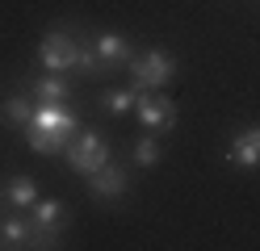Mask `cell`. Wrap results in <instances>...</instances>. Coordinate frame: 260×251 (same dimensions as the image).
<instances>
[{"instance_id":"1","label":"cell","mask_w":260,"mask_h":251,"mask_svg":"<svg viewBox=\"0 0 260 251\" xmlns=\"http://www.w3.org/2000/svg\"><path fill=\"white\" fill-rule=\"evenodd\" d=\"M80 134V117L76 109H63V100H46V105H34V117L25 126L29 151L38 155H63V147Z\"/></svg>"},{"instance_id":"2","label":"cell","mask_w":260,"mask_h":251,"mask_svg":"<svg viewBox=\"0 0 260 251\" xmlns=\"http://www.w3.org/2000/svg\"><path fill=\"white\" fill-rule=\"evenodd\" d=\"M25 222H29V247L51 251V247H59V234L68 226V209H63V201H55V197H38L34 205H29Z\"/></svg>"},{"instance_id":"3","label":"cell","mask_w":260,"mask_h":251,"mask_svg":"<svg viewBox=\"0 0 260 251\" xmlns=\"http://www.w3.org/2000/svg\"><path fill=\"white\" fill-rule=\"evenodd\" d=\"M63 159H68V167L72 172H96V167H105L109 159H113V151H109V138L101 130H80L76 138L63 147Z\"/></svg>"},{"instance_id":"4","label":"cell","mask_w":260,"mask_h":251,"mask_svg":"<svg viewBox=\"0 0 260 251\" xmlns=\"http://www.w3.org/2000/svg\"><path fill=\"white\" fill-rule=\"evenodd\" d=\"M172 76H176V59L168 50H147V55L130 59V88H139V92L164 88V84H172Z\"/></svg>"},{"instance_id":"5","label":"cell","mask_w":260,"mask_h":251,"mask_svg":"<svg viewBox=\"0 0 260 251\" xmlns=\"http://www.w3.org/2000/svg\"><path fill=\"white\" fill-rule=\"evenodd\" d=\"M38 59L46 71H76V59H80V38L72 29H51V33H42V42H38Z\"/></svg>"},{"instance_id":"6","label":"cell","mask_w":260,"mask_h":251,"mask_svg":"<svg viewBox=\"0 0 260 251\" xmlns=\"http://www.w3.org/2000/svg\"><path fill=\"white\" fill-rule=\"evenodd\" d=\"M92 42V55H96V76H109V71H122V67H130V59H135V42L126 38V33H88Z\"/></svg>"},{"instance_id":"7","label":"cell","mask_w":260,"mask_h":251,"mask_svg":"<svg viewBox=\"0 0 260 251\" xmlns=\"http://www.w3.org/2000/svg\"><path fill=\"white\" fill-rule=\"evenodd\" d=\"M135 113H139V122L147 130H172L176 126V105L168 96H159V92H139Z\"/></svg>"},{"instance_id":"8","label":"cell","mask_w":260,"mask_h":251,"mask_svg":"<svg viewBox=\"0 0 260 251\" xmlns=\"http://www.w3.org/2000/svg\"><path fill=\"white\" fill-rule=\"evenodd\" d=\"M126 184H130V176H126L113 159H109L105 167H96V172H88V193L101 197V201H118V197L126 193Z\"/></svg>"},{"instance_id":"9","label":"cell","mask_w":260,"mask_h":251,"mask_svg":"<svg viewBox=\"0 0 260 251\" xmlns=\"http://www.w3.org/2000/svg\"><path fill=\"white\" fill-rule=\"evenodd\" d=\"M226 159H231L235 167H243V172L260 167V126L239 130L235 138H231V147H226Z\"/></svg>"},{"instance_id":"10","label":"cell","mask_w":260,"mask_h":251,"mask_svg":"<svg viewBox=\"0 0 260 251\" xmlns=\"http://www.w3.org/2000/svg\"><path fill=\"white\" fill-rule=\"evenodd\" d=\"M29 96H34V105H46V100H68V96H72V84L63 80V71H51V76L29 80Z\"/></svg>"},{"instance_id":"11","label":"cell","mask_w":260,"mask_h":251,"mask_svg":"<svg viewBox=\"0 0 260 251\" xmlns=\"http://www.w3.org/2000/svg\"><path fill=\"white\" fill-rule=\"evenodd\" d=\"M0 117H5V126H29V117H34V96H9V100H0Z\"/></svg>"},{"instance_id":"12","label":"cell","mask_w":260,"mask_h":251,"mask_svg":"<svg viewBox=\"0 0 260 251\" xmlns=\"http://www.w3.org/2000/svg\"><path fill=\"white\" fill-rule=\"evenodd\" d=\"M5 201H9L13 209H29V205L38 201V184L29 180V176H13L9 189H5Z\"/></svg>"},{"instance_id":"13","label":"cell","mask_w":260,"mask_h":251,"mask_svg":"<svg viewBox=\"0 0 260 251\" xmlns=\"http://www.w3.org/2000/svg\"><path fill=\"white\" fill-rule=\"evenodd\" d=\"M29 247V222L25 218H5L0 222V251H17Z\"/></svg>"},{"instance_id":"14","label":"cell","mask_w":260,"mask_h":251,"mask_svg":"<svg viewBox=\"0 0 260 251\" xmlns=\"http://www.w3.org/2000/svg\"><path fill=\"white\" fill-rule=\"evenodd\" d=\"M135 105H139V88H109V92H101V109H109L113 117L130 113Z\"/></svg>"},{"instance_id":"15","label":"cell","mask_w":260,"mask_h":251,"mask_svg":"<svg viewBox=\"0 0 260 251\" xmlns=\"http://www.w3.org/2000/svg\"><path fill=\"white\" fill-rule=\"evenodd\" d=\"M159 155H164V142H159L155 134H143V138L135 142V163H139V167H155Z\"/></svg>"}]
</instances>
